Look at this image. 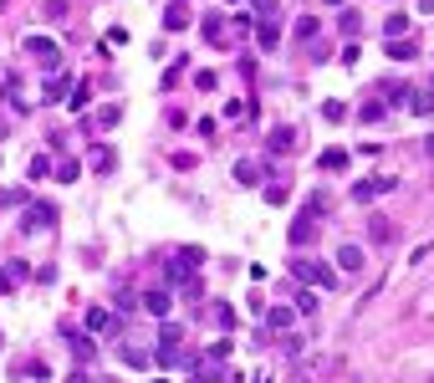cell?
Wrapping results in <instances>:
<instances>
[{
  "instance_id": "1",
  "label": "cell",
  "mask_w": 434,
  "mask_h": 383,
  "mask_svg": "<svg viewBox=\"0 0 434 383\" xmlns=\"http://www.w3.org/2000/svg\"><path fill=\"white\" fill-rule=\"evenodd\" d=\"M292 276H301L312 292H332V286H337V271L327 266V261H307V256L292 261Z\"/></svg>"
},
{
  "instance_id": "2",
  "label": "cell",
  "mask_w": 434,
  "mask_h": 383,
  "mask_svg": "<svg viewBox=\"0 0 434 383\" xmlns=\"http://www.w3.org/2000/svg\"><path fill=\"white\" fill-rule=\"evenodd\" d=\"M26 57H36L46 72H57V67H62V46L51 41V36H26Z\"/></svg>"
},
{
  "instance_id": "3",
  "label": "cell",
  "mask_w": 434,
  "mask_h": 383,
  "mask_svg": "<svg viewBox=\"0 0 434 383\" xmlns=\"http://www.w3.org/2000/svg\"><path fill=\"white\" fill-rule=\"evenodd\" d=\"M51 220H57V205H26V220H21V230H26V235H36V230H46Z\"/></svg>"
},
{
  "instance_id": "4",
  "label": "cell",
  "mask_w": 434,
  "mask_h": 383,
  "mask_svg": "<svg viewBox=\"0 0 434 383\" xmlns=\"http://www.w3.org/2000/svg\"><path fill=\"white\" fill-rule=\"evenodd\" d=\"M301 215H312V220L322 225V215H332V194H327V189H312L307 205H301Z\"/></svg>"
},
{
  "instance_id": "5",
  "label": "cell",
  "mask_w": 434,
  "mask_h": 383,
  "mask_svg": "<svg viewBox=\"0 0 434 383\" xmlns=\"http://www.w3.org/2000/svg\"><path fill=\"white\" fill-rule=\"evenodd\" d=\"M393 189V179H363V184H352V200L368 205V200H378V194H388Z\"/></svg>"
},
{
  "instance_id": "6",
  "label": "cell",
  "mask_w": 434,
  "mask_h": 383,
  "mask_svg": "<svg viewBox=\"0 0 434 383\" xmlns=\"http://www.w3.org/2000/svg\"><path fill=\"white\" fill-rule=\"evenodd\" d=\"M317 220H312V215H296L292 220V245H312V241H317Z\"/></svg>"
},
{
  "instance_id": "7",
  "label": "cell",
  "mask_w": 434,
  "mask_h": 383,
  "mask_svg": "<svg viewBox=\"0 0 434 383\" xmlns=\"http://www.w3.org/2000/svg\"><path fill=\"white\" fill-rule=\"evenodd\" d=\"M138 301H143V307H149V312L164 322V317H169V307H174V292H169V286H159V292H149V297H138Z\"/></svg>"
},
{
  "instance_id": "8",
  "label": "cell",
  "mask_w": 434,
  "mask_h": 383,
  "mask_svg": "<svg viewBox=\"0 0 434 383\" xmlns=\"http://www.w3.org/2000/svg\"><path fill=\"white\" fill-rule=\"evenodd\" d=\"M419 57V36H399V41H388V62H414Z\"/></svg>"
},
{
  "instance_id": "9",
  "label": "cell",
  "mask_w": 434,
  "mask_h": 383,
  "mask_svg": "<svg viewBox=\"0 0 434 383\" xmlns=\"http://www.w3.org/2000/svg\"><path fill=\"white\" fill-rule=\"evenodd\" d=\"M409 31H414V21L404 16V10H393V16H384V36H388V41H399V36H409Z\"/></svg>"
},
{
  "instance_id": "10",
  "label": "cell",
  "mask_w": 434,
  "mask_h": 383,
  "mask_svg": "<svg viewBox=\"0 0 434 383\" xmlns=\"http://www.w3.org/2000/svg\"><path fill=\"white\" fill-rule=\"evenodd\" d=\"M266 149H271V153H286V149H296V128H286V123H281V128H271Z\"/></svg>"
},
{
  "instance_id": "11",
  "label": "cell",
  "mask_w": 434,
  "mask_h": 383,
  "mask_svg": "<svg viewBox=\"0 0 434 383\" xmlns=\"http://www.w3.org/2000/svg\"><path fill=\"white\" fill-rule=\"evenodd\" d=\"M256 41L266 46V51L281 41V26H276V16H261V21H256Z\"/></svg>"
},
{
  "instance_id": "12",
  "label": "cell",
  "mask_w": 434,
  "mask_h": 383,
  "mask_svg": "<svg viewBox=\"0 0 434 383\" xmlns=\"http://www.w3.org/2000/svg\"><path fill=\"white\" fill-rule=\"evenodd\" d=\"M266 327H271V333H286V327H292V307H286V301L266 307Z\"/></svg>"
},
{
  "instance_id": "13",
  "label": "cell",
  "mask_w": 434,
  "mask_h": 383,
  "mask_svg": "<svg viewBox=\"0 0 434 383\" xmlns=\"http://www.w3.org/2000/svg\"><path fill=\"white\" fill-rule=\"evenodd\" d=\"M235 184H245V189L261 184V164H256V158H240V164H235Z\"/></svg>"
},
{
  "instance_id": "14",
  "label": "cell",
  "mask_w": 434,
  "mask_h": 383,
  "mask_svg": "<svg viewBox=\"0 0 434 383\" xmlns=\"http://www.w3.org/2000/svg\"><path fill=\"white\" fill-rule=\"evenodd\" d=\"M337 271H363V245H343L337 250Z\"/></svg>"
},
{
  "instance_id": "15",
  "label": "cell",
  "mask_w": 434,
  "mask_h": 383,
  "mask_svg": "<svg viewBox=\"0 0 434 383\" xmlns=\"http://www.w3.org/2000/svg\"><path fill=\"white\" fill-rule=\"evenodd\" d=\"M113 312H102V307H87V333H113Z\"/></svg>"
},
{
  "instance_id": "16",
  "label": "cell",
  "mask_w": 434,
  "mask_h": 383,
  "mask_svg": "<svg viewBox=\"0 0 434 383\" xmlns=\"http://www.w3.org/2000/svg\"><path fill=\"white\" fill-rule=\"evenodd\" d=\"M164 26H169V31H184V26H189V6L174 0V6H169V16H164Z\"/></svg>"
},
{
  "instance_id": "17",
  "label": "cell",
  "mask_w": 434,
  "mask_h": 383,
  "mask_svg": "<svg viewBox=\"0 0 434 383\" xmlns=\"http://www.w3.org/2000/svg\"><path fill=\"white\" fill-rule=\"evenodd\" d=\"M368 235H373L378 245H388V241H393V225H388L384 215H373V220H368Z\"/></svg>"
},
{
  "instance_id": "18",
  "label": "cell",
  "mask_w": 434,
  "mask_h": 383,
  "mask_svg": "<svg viewBox=\"0 0 434 383\" xmlns=\"http://www.w3.org/2000/svg\"><path fill=\"white\" fill-rule=\"evenodd\" d=\"M113 164H117V158H113L108 143H102V149H92V169H97V174H113Z\"/></svg>"
},
{
  "instance_id": "19",
  "label": "cell",
  "mask_w": 434,
  "mask_h": 383,
  "mask_svg": "<svg viewBox=\"0 0 434 383\" xmlns=\"http://www.w3.org/2000/svg\"><path fill=\"white\" fill-rule=\"evenodd\" d=\"M317 164L327 169V174H332V169H348V153H343V149H322V158H317Z\"/></svg>"
},
{
  "instance_id": "20",
  "label": "cell",
  "mask_w": 434,
  "mask_h": 383,
  "mask_svg": "<svg viewBox=\"0 0 434 383\" xmlns=\"http://www.w3.org/2000/svg\"><path fill=\"white\" fill-rule=\"evenodd\" d=\"M388 108H384V102H378V97H368L363 102V108H358V118H363V123H378V118H384Z\"/></svg>"
},
{
  "instance_id": "21",
  "label": "cell",
  "mask_w": 434,
  "mask_h": 383,
  "mask_svg": "<svg viewBox=\"0 0 434 383\" xmlns=\"http://www.w3.org/2000/svg\"><path fill=\"white\" fill-rule=\"evenodd\" d=\"M215 322H220V333L235 327V307H230V301H215Z\"/></svg>"
},
{
  "instance_id": "22",
  "label": "cell",
  "mask_w": 434,
  "mask_h": 383,
  "mask_svg": "<svg viewBox=\"0 0 434 383\" xmlns=\"http://www.w3.org/2000/svg\"><path fill=\"white\" fill-rule=\"evenodd\" d=\"M409 113H414V118H424V113H434V102H429V92H409Z\"/></svg>"
},
{
  "instance_id": "23",
  "label": "cell",
  "mask_w": 434,
  "mask_h": 383,
  "mask_svg": "<svg viewBox=\"0 0 434 383\" xmlns=\"http://www.w3.org/2000/svg\"><path fill=\"white\" fill-rule=\"evenodd\" d=\"M200 31H205V41H225V21H220V16H209Z\"/></svg>"
},
{
  "instance_id": "24",
  "label": "cell",
  "mask_w": 434,
  "mask_h": 383,
  "mask_svg": "<svg viewBox=\"0 0 434 383\" xmlns=\"http://www.w3.org/2000/svg\"><path fill=\"white\" fill-rule=\"evenodd\" d=\"M62 92H72V77H51V82H46V102H57Z\"/></svg>"
},
{
  "instance_id": "25",
  "label": "cell",
  "mask_w": 434,
  "mask_h": 383,
  "mask_svg": "<svg viewBox=\"0 0 434 383\" xmlns=\"http://www.w3.org/2000/svg\"><path fill=\"white\" fill-rule=\"evenodd\" d=\"M77 174H82V164H77V158H62V164H57V179H62V184H72Z\"/></svg>"
},
{
  "instance_id": "26",
  "label": "cell",
  "mask_w": 434,
  "mask_h": 383,
  "mask_svg": "<svg viewBox=\"0 0 434 383\" xmlns=\"http://www.w3.org/2000/svg\"><path fill=\"white\" fill-rule=\"evenodd\" d=\"M72 353H77L82 363H92V353H97V342H92V337H72Z\"/></svg>"
},
{
  "instance_id": "27",
  "label": "cell",
  "mask_w": 434,
  "mask_h": 383,
  "mask_svg": "<svg viewBox=\"0 0 434 383\" xmlns=\"http://www.w3.org/2000/svg\"><path fill=\"white\" fill-rule=\"evenodd\" d=\"M337 26H343V36H358V31H363L358 10H343V16H337Z\"/></svg>"
},
{
  "instance_id": "28",
  "label": "cell",
  "mask_w": 434,
  "mask_h": 383,
  "mask_svg": "<svg viewBox=\"0 0 434 383\" xmlns=\"http://www.w3.org/2000/svg\"><path fill=\"white\" fill-rule=\"evenodd\" d=\"M117 118H123V108H117V102H108V108H97V128H113Z\"/></svg>"
},
{
  "instance_id": "29",
  "label": "cell",
  "mask_w": 434,
  "mask_h": 383,
  "mask_svg": "<svg viewBox=\"0 0 434 383\" xmlns=\"http://www.w3.org/2000/svg\"><path fill=\"white\" fill-rule=\"evenodd\" d=\"M41 16H46V21H67V0H46Z\"/></svg>"
},
{
  "instance_id": "30",
  "label": "cell",
  "mask_w": 434,
  "mask_h": 383,
  "mask_svg": "<svg viewBox=\"0 0 434 383\" xmlns=\"http://www.w3.org/2000/svg\"><path fill=\"white\" fill-rule=\"evenodd\" d=\"M230 358V337H220V342H209V363H225Z\"/></svg>"
},
{
  "instance_id": "31",
  "label": "cell",
  "mask_w": 434,
  "mask_h": 383,
  "mask_svg": "<svg viewBox=\"0 0 434 383\" xmlns=\"http://www.w3.org/2000/svg\"><path fill=\"white\" fill-rule=\"evenodd\" d=\"M322 118H327V123H343L348 108H343V102H322Z\"/></svg>"
},
{
  "instance_id": "32",
  "label": "cell",
  "mask_w": 434,
  "mask_h": 383,
  "mask_svg": "<svg viewBox=\"0 0 434 383\" xmlns=\"http://www.w3.org/2000/svg\"><path fill=\"white\" fill-rule=\"evenodd\" d=\"M317 31H322V26L312 21V16H301V21H296V36H301V41H312V36H317Z\"/></svg>"
},
{
  "instance_id": "33",
  "label": "cell",
  "mask_w": 434,
  "mask_h": 383,
  "mask_svg": "<svg viewBox=\"0 0 434 383\" xmlns=\"http://www.w3.org/2000/svg\"><path fill=\"white\" fill-rule=\"evenodd\" d=\"M87 97H92V92H87V82H72V97H67L72 108H87Z\"/></svg>"
},
{
  "instance_id": "34",
  "label": "cell",
  "mask_w": 434,
  "mask_h": 383,
  "mask_svg": "<svg viewBox=\"0 0 434 383\" xmlns=\"http://www.w3.org/2000/svg\"><path fill=\"white\" fill-rule=\"evenodd\" d=\"M123 363H128V368H149V353H138V348H123Z\"/></svg>"
},
{
  "instance_id": "35",
  "label": "cell",
  "mask_w": 434,
  "mask_h": 383,
  "mask_svg": "<svg viewBox=\"0 0 434 383\" xmlns=\"http://www.w3.org/2000/svg\"><path fill=\"white\" fill-rule=\"evenodd\" d=\"M251 10H256V16H276V10H281V0H251Z\"/></svg>"
},
{
  "instance_id": "36",
  "label": "cell",
  "mask_w": 434,
  "mask_h": 383,
  "mask_svg": "<svg viewBox=\"0 0 434 383\" xmlns=\"http://www.w3.org/2000/svg\"><path fill=\"white\" fill-rule=\"evenodd\" d=\"M266 205H286V184H266Z\"/></svg>"
},
{
  "instance_id": "37",
  "label": "cell",
  "mask_w": 434,
  "mask_h": 383,
  "mask_svg": "<svg viewBox=\"0 0 434 383\" xmlns=\"http://www.w3.org/2000/svg\"><path fill=\"white\" fill-rule=\"evenodd\" d=\"M296 312H307V317L317 312V292H301V297H296Z\"/></svg>"
},
{
  "instance_id": "38",
  "label": "cell",
  "mask_w": 434,
  "mask_h": 383,
  "mask_svg": "<svg viewBox=\"0 0 434 383\" xmlns=\"http://www.w3.org/2000/svg\"><path fill=\"white\" fill-rule=\"evenodd\" d=\"M6 205H26V189H0V209Z\"/></svg>"
},
{
  "instance_id": "39",
  "label": "cell",
  "mask_w": 434,
  "mask_h": 383,
  "mask_svg": "<svg viewBox=\"0 0 434 383\" xmlns=\"http://www.w3.org/2000/svg\"><path fill=\"white\" fill-rule=\"evenodd\" d=\"M358 57H363V51H358V41H348V46H343V57H337V62H343V67H352Z\"/></svg>"
},
{
  "instance_id": "40",
  "label": "cell",
  "mask_w": 434,
  "mask_h": 383,
  "mask_svg": "<svg viewBox=\"0 0 434 383\" xmlns=\"http://www.w3.org/2000/svg\"><path fill=\"white\" fill-rule=\"evenodd\" d=\"M10 286H16V281H10V271H0V292H10Z\"/></svg>"
},
{
  "instance_id": "41",
  "label": "cell",
  "mask_w": 434,
  "mask_h": 383,
  "mask_svg": "<svg viewBox=\"0 0 434 383\" xmlns=\"http://www.w3.org/2000/svg\"><path fill=\"white\" fill-rule=\"evenodd\" d=\"M424 153H429V158H434V133H429V138H424Z\"/></svg>"
},
{
  "instance_id": "42",
  "label": "cell",
  "mask_w": 434,
  "mask_h": 383,
  "mask_svg": "<svg viewBox=\"0 0 434 383\" xmlns=\"http://www.w3.org/2000/svg\"><path fill=\"white\" fill-rule=\"evenodd\" d=\"M419 10H434V0H419Z\"/></svg>"
},
{
  "instance_id": "43",
  "label": "cell",
  "mask_w": 434,
  "mask_h": 383,
  "mask_svg": "<svg viewBox=\"0 0 434 383\" xmlns=\"http://www.w3.org/2000/svg\"><path fill=\"white\" fill-rule=\"evenodd\" d=\"M327 6H343V0H327Z\"/></svg>"
},
{
  "instance_id": "44",
  "label": "cell",
  "mask_w": 434,
  "mask_h": 383,
  "mask_svg": "<svg viewBox=\"0 0 434 383\" xmlns=\"http://www.w3.org/2000/svg\"><path fill=\"white\" fill-rule=\"evenodd\" d=\"M256 383H271V378H256Z\"/></svg>"
},
{
  "instance_id": "45",
  "label": "cell",
  "mask_w": 434,
  "mask_h": 383,
  "mask_svg": "<svg viewBox=\"0 0 434 383\" xmlns=\"http://www.w3.org/2000/svg\"><path fill=\"white\" fill-rule=\"evenodd\" d=\"M0 138H6V128H0Z\"/></svg>"
},
{
  "instance_id": "46",
  "label": "cell",
  "mask_w": 434,
  "mask_h": 383,
  "mask_svg": "<svg viewBox=\"0 0 434 383\" xmlns=\"http://www.w3.org/2000/svg\"><path fill=\"white\" fill-rule=\"evenodd\" d=\"M159 383H169V378H159Z\"/></svg>"
}]
</instances>
